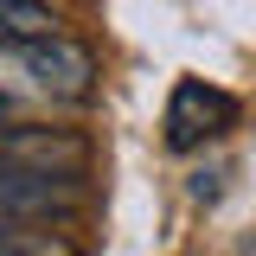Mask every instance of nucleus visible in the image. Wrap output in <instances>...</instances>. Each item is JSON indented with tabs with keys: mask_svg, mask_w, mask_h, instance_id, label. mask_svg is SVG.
<instances>
[{
	"mask_svg": "<svg viewBox=\"0 0 256 256\" xmlns=\"http://www.w3.org/2000/svg\"><path fill=\"white\" fill-rule=\"evenodd\" d=\"M237 116H244V102H237L230 90L205 84V77H180L173 96H166V148H173V154H192V148L230 134Z\"/></svg>",
	"mask_w": 256,
	"mask_h": 256,
	"instance_id": "f257e3e1",
	"label": "nucleus"
},
{
	"mask_svg": "<svg viewBox=\"0 0 256 256\" xmlns=\"http://www.w3.org/2000/svg\"><path fill=\"white\" fill-rule=\"evenodd\" d=\"M84 212V180H58V173H32L20 160L0 154V218H26V224H52Z\"/></svg>",
	"mask_w": 256,
	"mask_h": 256,
	"instance_id": "f03ea898",
	"label": "nucleus"
},
{
	"mask_svg": "<svg viewBox=\"0 0 256 256\" xmlns=\"http://www.w3.org/2000/svg\"><path fill=\"white\" fill-rule=\"evenodd\" d=\"M20 64L38 77V90L58 96V102H84L96 90V58H90V45H77L70 32L38 38V45H20Z\"/></svg>",
	"mask_w": 256,
	"mask_h": 256,
	"instance_id": "7ed1b4c3",
	"label": "nucleus"
},
{
	"mask_svg": "<svg viewBox=\"0 0 256 256\" xmlns=\"http://www.w3.org/2000/svg\"><path fill=\"white\" fill-rule=\"evenodd\" d=\"M0 256H77V244H70V237H58L52 224L0 218Z\"/></svg>",
	"mask_w": 256,
	"mask_h": 256,
	"instance_id": "20e7f679",
	"label": "nucleus"
}]
</instances>
